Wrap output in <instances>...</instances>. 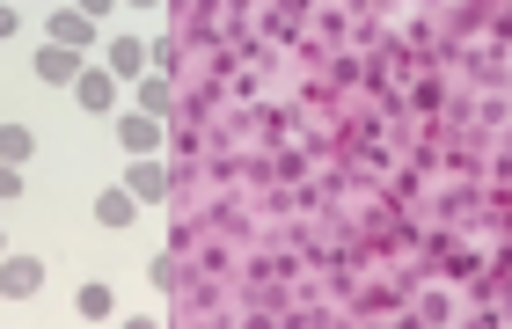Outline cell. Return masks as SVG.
Segmentation results:
<instances>
[{
    "label": "cell",
    "mask_w": 512,
    "mask_h": 329,
    "mask_svg": "<svg viewBox=\"0 0 512 329\" xmlns=\"http://www.w3.org/2000/svg\"><path fill=\"white\" fill-rule=\"evenodd\" d=\"M132 205H139L132 191H103V198H96V220H110V227H125V220H132Z\"/></svg>",
    "instance_id": "obj_8"
},
{
    "label": "cell",
    "mask_w": 512,
    "mask_h": 329,
    "mask_svg": "<svg viewBox=\"0 0 512 329\" xmlns=\"http://www.w3.org/2000/svg\"><path fill=\"white\" fill-rule=\"evenodd\" d=\"M0 37H15V8H0Z\"/></svg>",
    "instance_id": "obj_14"
},
{
    "label": "cell",
    "mask_w": 512,
    "mask_h": 329,
    "mask_svg": "<svg viewBox=\"0 0 512 329\" xmlns=\"http://www.w3.org/2000/svg\"><path fill=\"white\" fill-rule=\"evenodd\" d=\"M118 132H125V147H132V154H154V139H161V117H147V110H139V117H125Z\"/></svg>",
    "instance_id": "obj_7"
},
{
    "label": "cell",
    "mask_w": 512,
    "mask_h": 329,
    "mask_svg": "<svg viewBox=\"0 0 512 329\" xmlns=\"http://www.w3.org/2000/svg\"><path fill=\"white\" fill-rule=\"evenodd\" d=\"M125 191H132L139 205H161V198H169V176H161V161H154V154H139L132 169H125Z\"/></svg>",
    "instance_id": "obj_2"
},
{
    "label": "cell",
    "mask_w": 512,
    "mask_h": 329,
    "mask_svg": "<svg viewBox=\"0 0 512 329\" xmlns=\"http://www.w3.org/2000/svg\"><path fill=\"white\" fill-rule=\"evenodd\" d=\"M103 8H110V0H81V15H88V22H96V15H103Z\"/></svg>",
    "instance_id": "obj_13"
},
{
    "label": "cell",
    "mask_w": 512,
    "mask_h": 329,
    "mask_svg": "<svg viewBox=\"0 0 512 329\" xmlns=\"http://www.w3.org/2000/svg\"><path fill=\"white\" fill-rule=\"evenodd\" d=\"M88 37H96V22H88L81 8H66V15H52V44H74V52H81Z\"/></svg>",
    "instance_id": "obj_6"
},
{
    "label": "cell",
    "mask_w": 512,
    "mask_h": 329,
    "mask_svg": "<svg viewBox=\"0 0 512 329\" xmlns=\"http://www.w3.org/2000/svg\"><path fill=\"white\" fill-rule=\"evenodd\" d=\"M30 125H0V161H30Z\"/></svg>",
    "instance_id": "obj_9"
},
{
    "label": "cell",
    "mask_w": 512,
    "mask_h": 329,
    "mask_svg": "<svg viewBox=\"0 0 512 329\" xmlns=\"http://www.w3.org/2000/svg\"><path fill=\"white\" fill-rule=\"evenodd\" d=\"M44 286V264H37V256H0V293H8V300H30Z\"/></svg>",
    "instance_id": "obj_1"
},
{
    "label": "cell",
    "mask_w": 512,
    "mask_h": 329,
    "mask_svg": "<svg viewBox=\"0 0 512 329\" xmlns=\"http://www.w3.org/2000/svg\"><path fill=\"white\" fill-rule=\"evenodd\" d=\"M74 96H81V110H110V103H118V74L81 66V74H74Z\"/></svg>",
    "instance_id": "obj_3"
},
{
    "label": "cell",
    "mask_w": 512,
    "mask_h": 329,
    "mask_svg": "<svg viewBox=\"0 0 512 329\" xmlns=\"http://www.w3.org/2000/svg\"><path fill=\"white\" fill-rule=\"evenodd\" d=\"M147 44H139V37H118V44H110V74H118V81H139V74H147Z\"/></svg>",
    "instance_id": "obj_5"
},
{
    "label": "cell",
    "mask_w": 512,
    "mask_h": 329,
    "mask_svg": "<svg viewBox=\"0 0 512 329\" xmlns=\"http://www.w3.org/2000/svg\"><path fill=\"white\" fill-rule=\"evenodd\" d=\"M132 8H154V0H132Z\"/></svg>",
    "instance_id": "obj_15"
},
{
    "label": "cell",
    "mask_w": 512,
    "mask_h": 329,
    "mask_svg": "<svg viewBox=\"0 0 512 329\" xmlns=\"http://www.w3.org/2000/svg\"><path fill=\"white\" fill-rule=\"evenodd\" d=\"M74 74H81L74 44H44V52H37V81H74Z\"/></svg>",
    "instance_id": "obj_4"
},
{
    "label": "cell",
    "mask_w": 512,
    "mask_h": 329,
    "mask_svg": "<svg viewBox=\"0 0 512 329\" xmlns=\"http://www.w3.org/2000/svg\"><path fill=\"white\" fill-rule=\"evenodd\" d=\"M139 103H147V117H169V81H139Z\"/></svg>",
    "instance_id": "obj_10"
},
{
    "label": "cell",
    "mask_w": 512,
    "mask_h": 329,
    "mask_svg": "<svg viewBox=\"0 0 512 329\" xmlns=\"http://www.w3.org/2000/svg\"><path fill=\"white\" fill-rule=\"evenodd\" d=\"M22 191V169H15V161H0V198H15Z\"/></svg>",
    "instance_id": "obj_12"
},
{
    "label": "cell",
    "mask_w": 512,
    "mask_h": 329,
    "mask_svg": "<svg viewBox=\"0 0 512 329\" xmlns=\"http://www.w3.org/2000/svg\"><path fill=\"white\" fill-rule=\"evenodd\" d=\"M81 315L103 322V315H110V286H81Z\"/></svg>",
    "instance_id": "obj_11"
}]
</instances>
